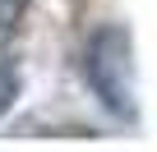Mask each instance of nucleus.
I'll return each mask as SVG.
<instances>
[{
	"label": "nucleus",
	"instance_id": "7ed1b4c3",
	"mask_svg": "<svg viewBox=\"0 0 157 152\" xmlns=\"http://www.w3.org/2000/svg\"><path fill=\"white\" fill-rule=\"evenodd\" d=\"M10 102H14V69L0 65V115L10 111Z\"/></svg>",
	"mask_w": 157,
	"mask_h": 152
},
{
	"label": "nucleus",
	"instance_id": "f257e3e1",
	"mask_svg": "<svg viewBox=\"0 0 157 152\" xmlns=\"http://www.w3.org/2000/svg\"><path fill=\"white\" fill-rule=\"evenodd\" d=\"M129 74H134V65H129V32L116 28V23L93 32V42H88V79H93L97 97L116 115L134 111L129 106Z\"/></svg>",
	"mask_w": 157,
	"mask_h": 152
},
{
	"label": "nucleus",
	"instance_id": "f03ea898",
	"mask_svg": "<svg viewBox=\"0 0 157 152\" xmlns=\"http://www.w3.org/2000/svg\"><path fill=\"white\" fill-rule=\"evenodd\" d=\"M23 9H28V0H0V46H5V42L19 32Z\"/></svg>",
	"mask_w": 157,
	"mask_h": 152
}]
</instances>
